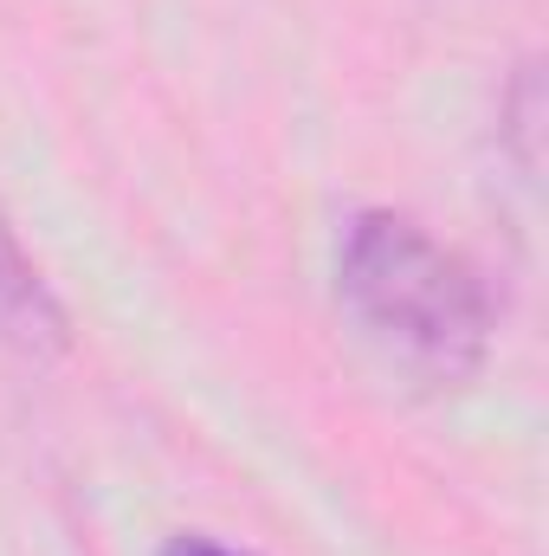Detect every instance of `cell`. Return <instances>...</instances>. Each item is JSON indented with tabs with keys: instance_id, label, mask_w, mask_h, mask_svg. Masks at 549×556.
<instances>
[{
	"instance_id": "cell-1",
	"label": "cell",
	"mask_w": 549,
	"mask_h": 556,
	"mask_svg": "<svg viewBox=\"0 0 549 556\" xmlns=\"http://www.w3.org/2000/svg\"><path fill=\"white\" fill-rule=\"evenodd\" d=\"M336 304L349 330L413 389L446 395L491 363L498 311L478 266L433 240L413 214L362 207L336 240Z\"/></svg>"
},
{
	"instance_id": "cell-2",
	"label": "cell",
	"mask_w": 549,
	"mask_h": 556,
	"mask_svg": "<svg viewBox=\"0 0 549 556\" xmlns=\"http://www.w3.org/2000/svg\"><path fill=\"white\" fill-rule=\"evenodd\" d=\"M0 343L26 363H59L72 350V317L59 291L46 285L39 260L13 233V214L0 207Z\"/></svg>"
},
{
	"instance_id": "cell-3",
	"label": "cell",
	"mask_w": 549,
	"mask_h": 556,
	"mask_svg": "<svg viewBox=\"0 0 549 556\" xmlns=\"http://www.w3.org/2000/svg\"><path fill=\"white\" fill-rule=\"evenodd\" d=\"M155 556H253V551H233V544H220V538H207V531H175Z\"/></svg>"
}]
</instances>
